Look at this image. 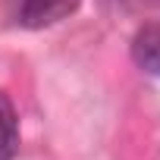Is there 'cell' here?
<instances>
[{
	"label": "cell",
	"instance_id": "6da1fadb",
	"mask_svg": "<svg viewBox=\"0 0 160 160\" xmlns=\"http://www.w3.org/2000/svg\"><path fill=\"white\" fill-rule=\"evenodd\" d=\"M78 10V0H19L16 22L22 28H47Z\"/></svg>",
	"mask_w": 160,
	"mask_h": 160
},
{
	"label": "cell",
	"instance_id": "7a4b0ae2",
	"mask_svg": "<svg viewBox=\"0 0 160 160\" xmlns=\"http://www.w3.org/2000/svg\"><path fill=\"white\" fill-rule=\"evenodd\" d=\"M129 53H132V63H135L141 72L160 78V22L141 25V28L132 35Z\"/></svg>",
	"mask_w": 160,
	"mask_h": 160
},
{
	"label": "cell",
	"instance_id": "3957f363",
	"mask_svg": "<svg viewBox=\"0 0 160 160\" xmlns=\"http://www.w3.org/2000/svg\"><path fill=\"white\" fill-rule=\"evenodd\" d=\"M19 151V113L13 101L0 91V160H13Z\"/></svg>",
	"mask_w": 160,
	"mask_h": 160
},
{
	"label": "cell",
	"instance_id": "277c9868",
	"mask_svg": "<svg viewBox=\"0 0 160 160\" xmlns=\"http://www.w3.org/2000/svg\"><path fill=\"white\" fill-rule=\"evenodd\" d=\"M144 3H148V7H157V10H160V0H144Z\"/></svg>",
	"mask_w": 160,
	"mask_h": 160
}]
</instances>
